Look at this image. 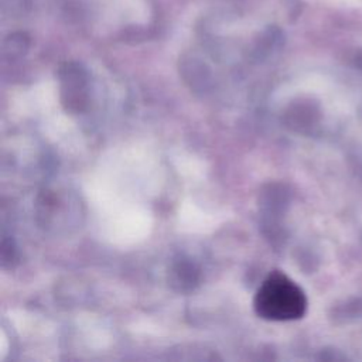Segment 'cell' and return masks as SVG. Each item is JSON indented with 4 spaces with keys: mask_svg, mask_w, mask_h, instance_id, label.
<instances>
[{
    "mask_svg": "<svg viewBox=\"0 0 362 362\" xmlns=\"http://www.w3.org/2000/svg\"><path fill=\"white\" fill-rule=\"evenodd\" d=\"M256 314L269 321H293L307 311L303 288L281 272L270 273L253 298Z\"/></svg>",
    "mask_w": 362,
    "mask_h": 362,
    "instance_id": "obj_1",
    "label": "cell"
}]
</instances>
